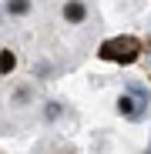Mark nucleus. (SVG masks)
Instances as JSON below:
<instances>
[{"label": "nucleus", "instance_id": "nucleus-2", "mask_svg": "<svg viewBox=\"0 0 151 154\" xmlns=\"http://www.w3.org/2000/svg\"><path fill=\"white\" fill-rule=\"evenodd\" d=\"M37 154H74L71 147H61V144H54V147H44V151H37Z\"/></svg>", "mask_w": 151, "mask_h": 154}, {"label": "nucleus", "instance_id": "nucleus-1", "mask_svg": "<svg viewBox=\"0 0 151 154\" xmlns=\"http://www.w3.org/2000/svg\"><path fill=\"white\" fill-rule=\"evenodd\" d=\"M141 40L134 37H118V40H108L104 47H101V57L104 60H121V64H134L141 57Z\"/></svg>", "mask_w": 151, "mask_h": 154}, {"label": "nucleus", "instance_id": "nucleus-3", "mask_svg": "<svg viewBox=\"0 0 151 154\" xmlns=\"http://www.w3.org/2000/svg\"><path fill=\"white\" fill-rule=\"evenodd\" d=\"M144 50H148V54H151V34H148V40H144Z\"/></svg>", "mask_w": 151, "mask_h": 154}]
</instances>
